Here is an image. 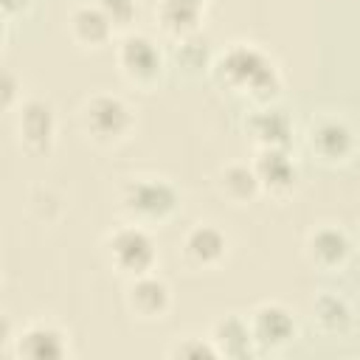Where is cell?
Returning a JSON list of instances; mask_svg holds the SVG:
<instances>
[{
	"label": "cell",
	"mask_w": 360,
	"mask_h": 360,
	"mask_svg": "<svg viewBox=\"0 0 360 360\" xmlns=\"http://www.w3.org/2000/svg\"><path fill=\"white\" fill-rule=\"evenodd\" d=\"M211 79L219 90L248 98L250 104L278 101L284 79L276 59L253 42H231L214 56Z\"/></svg>",
	"instance_id": "1"
},
{
	"label": "cell",
	"mask_w": 360,
	"mask_h": 360,
	"mask_svg": "<svg viewBox=\"0 0 360 360\" xmlns=\"http://www.w3.org/2000/svg\"><path fill=\"white\" fill-rule=\"evenodd\" d=\"M180 208V191L172 180L158 174H138L121 183L118 188V211L127 222H138L143 228L166 225Z\"/></svg>",
	"instance_id": "2"
},
{
	"label": "cell",
	"mask_w": 360,
	"mask_h": 360,
	"mask_svg": "<svg viewBox=\"0 0 360 360\" xmlns=\"http://www.w3.org/2000/svg\"><path fill=\"white\" fill-rule=\"evenodd\" d=\"M79 129L98 149H115L135 132V112L118 93H93L79 107Z\"/></svg>",
	"instance_id": "3"
},
{
	"label": "cell",
	"mask_w": 360,
	"mask_h": 360,
	"mask_svg": "<svg viewBox=\"0 0 360 360\" xmlns=\"http://www.w3.org/2000/svg\"><path fill=\"white\" fill-rule=\"evenodd\" d=\"M101 250H104V262L124 278L152 273L158 264V245L152 239V228H143L138 222L124 219L121 225L107 231Z\"/></svg>",
	"instance_id": "4"
},
{
	"label": "cell",
	"mask_w": 360,
	"mask_h": 360,
	"mask_svg": "<svg viewBox=\"0 0 360 360\" xmlns=\"http://www.w3.org/2000/svg\"><path fill=\"white\" fill-rule=\"evenodd\" d=\"M115 65L118 73L124 76L127 84L138 87V90H152L166 68V56L160 51V45L143 34V31H124L115 39Z\"/></svg>",
	"instance_id": "5"
},
{
	"label": "cell",
	"mask_w": 360,
	"mask_h": 360,
	"mask_svg": "<svg viewBox=\"0 0 360 360\" xmlns=\"http://www.w3.org/2000/svg\"><path fill=\"white\" fill-rule=\"evenodd\" d=\"M304 143L323 166H338V163H346L354 155L357 135H354V129L349 127L346 118L318 115V118L309 121V127L304 132Z\"/></svg>",
	"instance_id": "6"
},
{
	"label": "cell",
	"mask_w": 360,
	"mask_h": 360,
	"mask_svg": "<svg viewBox=\"0 0 360 360\" xmlns=\"http://www.w3.org/2000/svg\"><path fill=\"white\" fill-rule=\"evenodd\" d=\"M17 143L28 155H48L56 141V110L48 98H25L14 110Z\"/></svg>",
	"instance_id": "7"
},
{
	"label": "cell",
	"mask_w": 360,
	"mask_h": 360,
	"mask_svg": "<svg viewBox=\"0 0 360 360\" xmlns=\"http://www.w3.org/2000/svg\"><path fill=\"white\" fill-rule=\"evenodd\" d=\"M250 335L259 352H278L290 346L298 335V323L292 318V309L281 301H262L248 315Z\"/></svg>",
	"instance_id": "8"
},
{
	"label": "cell",
	"mask_w": 360,
	"mask_h": 360,
	"mask_svg": "<svg viewBox=\"0 0 360 360\" xmlns=\"http://www.w3.org/2000/svg\"><path fill=\"white\" fill-rule=\"evenodd\" d=\"M124 307L141 323L163 321L169 315V309H172V287L155 270L143 273V276H135V278H127Z\"/></svg>",
	"instance_id": "9"
},
{
	"label": "cell",
	"mask_w": 360,
	"mask_h": 360,
	"mask_svg": "<svg viewBox=\"0 0 360 360\" xmlns=\"http://www.w3.org/2000/svg\"><path fill=\"white\" fill-rule=\"evenodd\" d=\"M11 354L20 360H65L70 357V338L51 321H31L11 338Z\"/></svg>",
	"instance_id": "10"
},
{
	"label": "cell",
	"mask_w": 360,
	"mask_h": 360,
	"mask_svg": "<svg viewBox=\"0 0 360 360\" xmlns=\"http://www.w3.org/2000/svg\"><path fill=\"white\" fill-rule=\"evenodd\" d=\"M253 169L262 183V194L284 200L298 186V163L290 155V146H259L253 155Z\"/></svg>",
	"instance_id": "11"
},
{
	"label": "cell",
	"mask_w": 360,
	"mask_h": 360,
	"mask_svg": "<svg viewBox=\"0 0 360 360\" xmlns=\"http://www.w3.org/2000/svg\"><path fill=\"white\" fill-rule=\"evenodd\" d=\"M180 256L191 270H217L228 256V236L214 222H194L180 239Z\"/></svg>",
	"instance_id": "12"
},
{
	"label": "cell",
	"mask_w": 360,
	"mask_h": 360,
	"mask_svg": "<svg viewBox=\"0 0 360 360\" xmlns=\"http://www.w3.org/2000/svg\"><path fill=\"white\" fill-rule=\"evenodd\" d=\"M307 262L321 273H338L352 259V239L338 225H318L307 233L304 242Z\"/></svg>",
	"instance_id": "13"
},
{
	"label": "cell",
	"mask_w": 360,
	"mask_h": 360,
	"mask_svg": "<svg viewBox=\"0 0 360 360\" xmlns=\"http://www.w3.org/2000/svg\"><path fill=\"white\" fill-rule=\"evenodd\" d=\"M68 37L82 51H101L112 42L115 28L98 3H79L68 11Z\"/></svg>",
	"instance_id": "14"
},
{
	"label": "cell",
	"mask_w": 360,
	"mask_h": 360,
	"mask_svg": "<svg viewBox=\"0 0 360 360\" xmlns=\"http://www.w3.org/2000/svg\"><path fill=\"white\" fill-rule=\"evenodd\" d=\"M292 129H295L292 118L278 101L253 104V110L245 118V132L253 138L256 149L259 146H290Z\"/></svg>",
	"instance_id": "15"
},
{
	"label": "cell",
	"mask_w": 360,
	"mask_h": 360,
	"mask_svg": "<svg viewBox=\"0 0 360 360\" xmlns=\"http://www.w3.org/2000/svg\"><path fill=\"white\" fill-rule=\"evenodd\" d=\"M205 6H208V0H158L155 20L166 37L183 39V37L200 31Z\"/></svg>",
	"instance_id": "16"
},
{
	"label": "cell",
	"mask_w": 360,
	"mask_h": 360,
	"mask_svg": "<svg viewBox=\"0 0 360 360\" xmlns=\"http://www.w3.org/2000/svg\"><path fill=\"white\" fill-rule=\"evenodd\" d=\"M208 338L214 340L219 357H231V360H245V357H253L259 354L256 343H253V335H250V323L248 318L242 315H222L214 321Z\"/></svg>",
	"instance_id": "17"
},
{
	"label": "cell",
	"mask_w": 360,
	"mask_h": 360,
	"mask_svg": "<svg viewBox=\"0 0 360 360\" xmlns=\"http://www.w3.org/2000/svg\"><path fill=\"white\" fill-rule=\"evenodd\" d=\"M217 194L231 205H248L262 194V183L250 160H231L217 172Z\"/></svg>",
	"instance_id": "18"
},
{
	"label": "cell",
	"mask_w": 360,
	"mask_h": 360,
	"mask_svg": "<svg viewBox=\"0 0 360 360\" xmlns=\"http://www.w3.org/2000/svg\"><path fill=\"white\" fill-rule=\"evenodd\" d=\"M312 323L321 335L343 338L354 326V309L340 292H321L312 301Z\"/></svg>",
	"instance_id": "19"
},
{
	"label": "cell",
	"mask_w": 360,
	"mask_h": 360,
	"mask_svg": "<svg viewBox=\"0 0 360 360\" xmlns=\"http://www.w3.org/2000/svg\"><path fill=\"white\" fill-rule=\"evenodd\" d=\"M174 62L177 68L186 73V76H200V73H211V65H214V51H211V42L197 31V34H188L183 39H174Z\"/></svg>",
	"instance_id": "20"
},
{
	"label": "cell",
	"mask_w": 360,
	"mask_h": 360,
	"mask_svg": "<svg viewBox=\"0 0 360 360\" xmlns=\"http://www.w3.org/2000/svg\"><path fill=\"white\" fill-rule=\"evenodd\" d=\"M166 357H172V360H217L219 352H217V346H214L211 338H202V335H177L169 343Z\"/></svg>",
	"instance_id": "21"
},
{
	"label": "cell",
	"mask_w": 360,
	"mask_h": 360,
	"mask_svg": "<svg viewBox=\"0 0 360 360\" xmlns=\"http://www.w3.org/2000/svg\"><path fill=\"white\" fill-rule=\"evenodd\" d=\"M107 20L112 22L115 34L132 31V22L138 20V0H96Z\"/></svg>",
	"instance_id": "22"
},
{
	"label": "cell",
	"mask_w": 360,
	"mask_h": 360,
	"mask_svg": "<svg viewBox=\"0 0 360 360\" xmlns=\"http://www.w3.org/2000/svg\"><path fill=\"white\" fill-rule=\"evenodd\" d=\"M17 87H20L17 76H14L11 70H6V73H3V87H0V90H3V107H6V110L20 107V104L14 101V98H17Z\"/></svg>",
	"instance_id": "23"
},
{
	"label": "cell",
	"mask_w": 360,
	"mask_h": 360,
	"mask_svg": "<svg viewBox=\"0 0 360 360\" xmlns=\"http://www.w3.org/2000/svg\"><path fill=\"white\" fill-rule=\"evenodd\" d=\"M31 6V0H0V8H3V20L11 22L17 14H25Z\"/></svg>",
	"instance_id": "24"
}]
</instances>
